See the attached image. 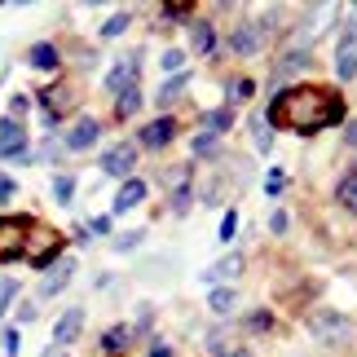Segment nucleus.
<instances>
[{
  "mask_svg": "<svg viewBox=\"0 0 357 357\" xmlns=\"http://www.w3.org/2000/svg\"><path fill=\"white\" fill-rule=\"evenodd\" d=\"M137 146L142 142H119L102 155V172L106 176H119V181H132V168H137Z\"/></svg>",
  "mask_w": 357,
  "mask_h": 357,
  "instance_id": "4",
  "label": "nucleus"
},
{
  "mask_svg": "<svg viewBox=\"0 0 357 357\" xmlns=\"http://www.w3.org/2000/svg\"><path fill=\"white\" fill-rule=\"evenodd\" d=\"M357 75V40L335 49V79H353Z\"/></svg>",
  "mask_w": 357,
  "mask_h": 357,
  "instance_id": "18",
  "label": "nucleus"
},
{
  "mask_svg": "<svg viewBox=\"0 0 357 357\" xmlns=\"http://www.w3.org/2000/svg\"><path fill=\"white\" fill-rule=\"evenodd\" d=\"M185 84H190L185 75H172L168 84L159 89V106H172V102H176V98H181V93H185Z\"/></svg>",
  "mask_w": 357,
  "mask_h": 357,
  "instance_id": "26",
  "label": "nucleus"
},
{
  "mask_svg": "<svg viewBox=\"0 0 357 357\" xmlns=\"http://www.w3.org/2000/svg\"><path fill=\"white\" fill-rule=\"evenodd\" d=\"M0 349H5V357H18V349H22V335H18V326H9V331L0 335Z\"/></svg>",
  "mask_w": 357,
  "mask_h": 357,
  "instance_id": "32",
  "label": "nucleus"
},
{
  "mask_svg": "<svg viewBox=\"0 0 357 357\" xmlns=\"http://www.w3.org/2000/svg\"><path fill=\"white\" fill-rule=\"evenodd\" d=\"M159 13H163V18H195V13H190L185 5H163Z\"/></svg>",
  "mask_w": 357,
  "mask_h": 357,
  "instance_id": "37",
  "label": "nucleus"
},
{
  "mask_svg": "<svg viewBox=\"0 0 357 357\" xmlns=\"http://www.w3.org/2000/svg\"><path fill=\"white\" fill-rule=\"evenodd\" d=\"M309 331L318 335V340H326V344H335V340H344L353 326H349V318H340V313L322 309V313H313V318H309Z\"/></svg>",
  "mask_w": 357,
  "mask_h": 357,
  "instance_id": "7",
  "label": "nucleus"
},
{
  "mask_svg": "<svg viewBox=\"0 0 357 357\" xmlns=\"http://www.w3.org/2000/svg\"><path fill=\"white\" fill-rule=\"evenodd\" d=\"M252 93H256V84H252V79H247V75H238L234 84H229V102H247V98H252Z\"/></svg>",
  "mask_w": 357,
  "mask_h": 357,
  "instance_id": "30",
  "label": "nucleus"
},
{
  "mask_svg": "<svg viewBox=\"0 0 357 357\" xmlns=\"http://www.w3.org/2000/svg\"><path fill=\"white\" fill-rule=\"evenodd\" d=\"M216 150H221V146H216V137H212V132H199L195 142H190V155H195V159H212Z\"/></svg>",
  "mask_w": 357,
  "mask_h": 357,
  "instance_id": "25",
  "label": "nucleus"
},
{
  "mask_svg": "<svg viewBox=\"0 0 357 357\" xmlns=\"http://www.w3.org/2000/svg\"><path fill=\"white\" fill-rule=\"evenodd\" d=\"M79 326H84V309L79 305H71L58 318V326H53V344L58 349H66V344H75V335H79Z\"/></svg>",
  "mask_w": 357,
  "mask_h": 357,
  "instance_id": "10",
  "label": "nucleus"
},
{
  "mask_svg": "<svg viewBox=\"0 0 357 357\" xmlns=\"http://www.w3.org/2000/svg\"><path fill=\"white\" fill-rule=\"evenodd\" d=\"M58 247H62V238L53 234V229H45V225L26 229V260H31L36 269H49V260L58 256Z\"/></svg>",
  "mask_w": 357,
  "mask_h": 357,
  "instance_id": "3",
  "label": "nucleus"
},
{
  "mask_svg": "<svg viewBox=\"0 0 357 357\" xmlns=\"http://www.w3.org/2000/svg\"><path fill=\"white\" fill-rule=\"evenodd\" d=\"M265 115L278 123V128H291V132H300V137H309V132L331 128V123L344 115V102H340V93H331V89L296 84V89H282L278 98L269 102Z\"/></svg>",
  "mask_w": 357,
  "mask_h": 357,
  "instance_id": "1",
  "label": "nucleus"
},
{
  "mask_svg": "<svg viewBox=\"0 0 357 357\" xmlns=\"http://www.w3.org/2000/svg\"><path fill=\"white\" fill-rule=\"evenodd\" d=\"M71 195H75V176L58 172V176H53V203H71Z\"/></svg>",
  "mask_w": 357,
  "mask_h": 357,
  "instance_id": "24",
  "label": "nucleus"
},
{
  "mask_svg": "<svg viewBox=\"0 0 357 357\" xmlns=\"http://www.w3.org/2000/svg\"><path fill=\"white\" fill-rule=\"evenodd\" d=\"M13 296H18V282H13V278H9V282H0V313L13 305Z\"/></svg>",
  "mask_w": 357,
  "mask_h": 357,
  "instance_id": "36",
  "label": "nucleus"
},
{
  "mask_svg": "<svg viewBox=\"0 0 357 357\" xmlns=\"http://www.w3.org/2000/svg\"><path fill=\"white\" fill-rule=\"evenodd\" d=\"M150 357H172V349L168 344H150Z\"/></svg>",
  "mask_w": 357,
  "mask_h": 357,
  "instance_id": "44",
  "label": "nucleus"
},
{
  "mask_svg": "<svg viewBox=\"0 0 357 357\" xmlns=\"http://www.w3.org/2000/svg\"><path fill=\"white\" fill-rule=\"evenodd\" d=\"M0 159L36 163V159H31V146H26V128H22V119H0Z\"/></svg>",
  "mask_w": 357,
  "mask_h": 357,
  "instance_id": "2",
  "label": "nucleus"
},
{
  "mask_svg": "<svg viewBox=\"0 0 357 357\" xmlns=\"http://www.w3.org/2000/svg\"><path fill=\"white\" fill-rule=\"evenodd\" d=\"M89 229H93V234H106V229H111V216H93Z\"/></svg>",
  "mask_w": 357,
  "mask_h": 357,
  "instance_id": "39",
  "label": "nucleus"
},
{
  "mask_svg": "<svg viewBox=\"0 0 357 357\" xmlns=\"http://www.w3.org/2000/svg\"><path fill=\"white\" fill-rule=\"evenodd\" d=\"M62 146H66V142H53V137H49V142H40V146L31 150V159H36V163H58Z\"/></svg>",
  "mask_w": 357,
  "mask_h": 357,
  "instance_id": "28",
  "label": "nucleus"
},
{
  "mask_svg": "<svg viewBox=\"0 0 357 357\" xmlns=\"http://www.w3.org/2000/svg\"><path fill=\"white\" fill-rule=\"evenodd\" d=\"M142 199H146V181H142V176H132V181H123V185H119V195H115V212H132V208H142Z\"/></svg>",
  "mask_w": 357,
  "mask_h": 357,
  "instance_id": "14",
  "label": "nucleus"
},
{
  "mask_svg": "<svg viewBox=\"0 0 357 357\" xmlns=\"http://www.w3.org/2000/svg\"><path fill=\"white\" fill-rule=\"evenodd\" d=\"M40 357H66V349H58V344H49V349L40 353Z\"/></svg>",
  "mask_w": 357,
  "mask_h": 357,
  "instance_id": "45",
  "label": "nucleus"
},
{
  "mask_svg": "<svg viewBox=\"0 0 357 357\" xmlns=\"http://www.w3.org/2000/svg\"><path fill=\"white\" fill-rule=\"evenodd\" d=\"M137 111H142V93H137V89H123L119 98H115V115L119 119H132Z\"/></svg>",
  "mask_w": 357,
  "mask_h": 357,
  "instance_id": "23",
  "label": "nucleus"
},
{
  "mask_svg": "<svg viewBox=\"0 0 357 357\" xmlns=\"http://www.w3.org/2000/svg\"><path fill=\"white\" fill-rule=\"evenodd\" d=\"M26 221H18V216H0V260H18L26 256Z\"/></svg>",
  "mask_w": 357,
  "mask_h": 357,
  "instance_id": "5",
  "label": "nucleus"
},
{
  "mask_svg": "<svg viewBox=\"0 0 357 357\" xmlns=\"http://www.w3.org/2000/svg\"><path fill=\"white\" fill-rule=\"evenodd\" d=\"M335 199L344 203V212H353V216H357V176H353V172H349V176H340Z\"/></svg>",
  "mask_w": 357,
  "mask_h": 357,
  "instance_id": "21",
  "label": "nucleus"
},
{
  "mask_svg": "<svg viewBox=\"0 0 357 357\" xmlns=\"http://www.w3.org/2000/svg\"><path fill=\"white\" fill-rule=\"evenodd\" d=\"M305 66H309V53L305 49H291V53H282V58L273 62V79H287V75L305 71Z\"/></svg>",
  "mask_w": 357,
  "mask_h": 357,
  "instance_id": "17",
  "label": "nucleus"
},
{
  "mask_svg": "<svg viewBox=\"0 0 357 357\" xmlns=\"http://www.w3.org/2000/svg\"><path fill=\"white\" fill-rule=\"evenodd\" d=\"M252 142H256L260 155H269V150H273V119H269L265 111L252 115Z\"/></svg>",
  "mask_w": 357,
  "mask_h": 357,
  "instance_id": "16",
  "label": "nucleus"
},
{
  "mask_svg": "<svg viewBox=\"0 0 357 357\" xmlns=\"http://www.w3.org/2000/svg\"><path fill=\"white\" fill-rule=\"evenodd\" d=\"M98 137H102L98 119H79L75 128L66 132V150H89V146H98Z\"/></svg>",
  "mask_w": 357,
  "mask_h": 357,
  "instance_id": "12",
  "label": "nucleus"
},
{
  "mask_svg": "<svg viewBox=\"0 0 357 357\" xmlns=\"http://www.w3.org/2000/svg\"><path fill=\"white\" fill-rule=\"evenodd\" d=\"M176 137V119L172 115H159V119H150L146 128H142V146H150V150H163Z\"/></svg>",
  "mask_w": 357,
  "mask_h": 357,
  "instance_id": "9",
  "label": "nucleus"
},
{
  "mask_svg": "<svg viewBox=\"0 0 357 357\" xmlns=\"http://www.w3.org/2000/svg\"><path fill=\"white\" fill-rule=\"evenodd\" d=\"M159 66H163V71H172V75H181V66H185V53H181V49H168V53L159 58Z\"/></svg>",
  "mask_w": 357,
  "mask_h": 357,
  "instance_id": "31",
  "label": "nucleus"
},
{
  "mask_svg": "<svg viewBox=\"0 0 357 357\" xmlns=\"http://www.w3.org/2000/svg\"><path fill=\"white\" fill-rule=\"evenodd\" d=\"M353 176H357V163H353Z\"/></svg>",
  "mask_w": 357,
  "mask_h": 357,
  "instance_id": "47",
  "label": "nucleus"
},
{
  "mask_svg": "<svg viewBox=\"0 0 357 357\" xmlns=\"http://www.w3.org/2000/svg\"><path fill=\"white\" fill-rule=\"evenodd\" d=\"M344 142H349V146H357V119H349V123H344Z\"/></svg>",
  "mask_w": 357,
  "mask_h": 357,
  "instance_id": "42",
  "label": "nucleus"
},
{
  "mask_svg": "<svg viewBox=\"0 0 357 357\" xmlns=\"http://www.w3.org/2000/svg\"><path fill=\"white\" fill-rule=\"evenodd\" d=\"M26 62H31L36 71H58L62 53H58V45H49V40H40V45H31V53H26Z\"/></svg>",
  "mask_w": 357,
  "mask_h": 357,
  "instance_id": "15",
  "label": "nucleus"
},
{
  "mask_svg": "<svg viewBox=\"0 0 357 357\" xmlns=\"http://www.w3.org/2000/svg\"><path fill=\"white\" fill-rule=\"evenodd\" d=\"M252 331H269V313H256V318H252Z\"/></svg>",
  "mask_w": 357,
  "mask_h": 357,
  "instance_id": "43",
  "label": "nucleus"
},
{
  "mask_svg": "<svg viewBox=\"0 0 357 357\" xmlns=\"http://www.w3.org/2000/svg\"><path fill=\"white\" fill-rule=\"evenodd\" d=\"M225 357H247V353H225Z\"/></svg>",
  "mask_w": 357,
  "mask_h": 357,
  "instance_id": "46",
  "label": "nucleus"
},
{
  "mask_svg": "<svg viewBox=\"0 0 357 357\" xmlns=\"http://www.w3.org/2000/svg\"><path fill=\"white\" fill-rule=\"evenodd\" d=\"M234 229H238V212L229 208V212L221 216V234H216V238H221V243H229V238H234Z\"/></svg>",
  "mask_w": 357,
  "mask_h": 357,
  "instance_id": "33",
  "label": "nucleus"
},
{
  "mask_svg": "<svg viewBox=\"0 0 357 357\" xmlns=\"http://www.w3.org/2000/svg\"><path fill=\"white\" fill-rule=\"evenodd\" d=\"M229 53H238V58H256L260 49H265V31H260V22H243L234 36L225 40Z\"/></svg>",
  "mask_w": 357,
  "mask_h": 357,
  "instance_id": "6",
  "label": "nucleus"
},
{
  "mask_svg": "<svg viewBox=\"0 0 357 357\" xmlns=\"http://www.w3.org/2000/svg\"><path fill=\"white\" fill-rule=\"evenodd\" d=\"M71 278H75V260L66 256V260H58V269H53V273H45V278H40V296H45V300H49V296H58Z\"/></svg>",
  "mask_w": 357,
  "mask_h": 357,
  "instance_id": "11",
  "label": "nucleus"
},
{
  "mask_svg": "<svg viewBox=\"0 0 357 357\" xmlns=\"http://www.w3.org/2000/svg\"><path fill=\"white\" fill-rule=\"evenodd\" d=\"M190 49H195L199 58H208V53L216 49V31H212L208 18H195V22H190Z\"/></svg>",
  "mask_w": 357,
  "mask_h": 357,
  "instance_id": "13",
  "label": "nucleus"
},
{
  "mask_svg": "<svg viewBox=\"0 0 357 357\" xmlns=\"http://www.w3.org/2000/svg\"><path fill=\"white\" fill-rule=\"evenodd\" d=\"M26 111H31V98H22V93H13V98H9V119H22Z\"/></svg>",
  "mask_w": 357,
  "mask_h": 357,
  "instance_id": "34",
  "label": "nucleus"
},
{
  "mask_svg": "<svg viewBox=\"0 0 357 357\" xmlns=\"http://www.w3.org/2000/svg\"><path fill=\"white\" fill-rule=\"evenodd\" d=\"M13 190H18V185H13V181H9V176H0V208H5V203L13 199Z\"/></svg>",
  "mask_w": 357,
  "mask_h": 357,
  "instance_id": "38",
  "label": "nucleus"
},
{
  "mask_svg": "<svg viewBox=\"0 0 357 357\" xmlns=\"http://www.w3.org/2000/svg\"><path fill=\"white\" fill-rule=\"evenodd\" d=\"M132 247H142V229H128V234L115 238V252H132Z\"/></svg>",
  "mask_w": 357,
  "mask_h": 357,
  "instance_id": "35",
  "label": "nucleus"
},
{
  "mask_svg": "<svg viewBox=\"0 0 357 357\" xmlns=\"http://www.w3.org/2000/svg\"><path fill=\"white\" fill-rule=\"evenodd\" d=\"M269 229H273V234H282V229H287V212H273L269 216Z\"/></svg>",
  "mask_w": 357,
  "mask_h": 357,
  "instance_id": "40",
  "label": "nucleus"
},
{
  "mask_svg": "<svg viewBox=\"0 0 357 357\" xmlns=\"http://www.w3.org/2000/svg\"><path fill=\"white\" fill-rule=\"evenodd\" d=\"M208 305H212V313H216V318H229V313L238 309V291H234V287H216Z\"/></svg>",
  "mask_w": 357,
  "mask_h": 357,
  "instance_id": "20",
  "label": "nucleus"
},
{
  "mask_svg": "<svg viewBox=\"0 0 357 357\" xmlns=\"http://www.w3.org/2000/svg\"><path fill=\"white\" fill-rule=\"evenodd\" d=\"M229 128H234V111H229V106H216V111L203 115V132L221 137V132H229Z\"/></svg>",
  "mask_w": 357,
  "mask_h": 357,
  "instance_id": "19",
  "label": "nucleus"
},
{
  "mask_svg": "<svg viewBox=\"0 0 357 357\" xmlns=\"http://www.w3.org/2000/svg\"><path fill=\"white\" fill-rule=\"evenodd\" d=\"M128 22H132V13H128V9H123V13H111V18L102 22V36L111 40V36H119V31H128Z\"/></svg>",
  "mask_w": 357,
  "mask_h": 357,
  "instance_id": "29",
  "label": "nucleus"
},
{
  "mask_svg": "<svg viewBox=\"0 0 357 357\" xmlns=\"http://www.w3.org/2000/svg\"><path fill=\"white\" fill-rule=\"evenodd\" d=\"M265 190H269V195H278V190H282V172H269V181H265Z\"/></svg>",
  "mask_w": 357,
  "mask_h": 357,
  "instance_id": "41",
  "label": "nucleus"
},
{
  "mask_svg": "<svg viewBox=\"0 0 357 357\" xmlns=\"http://www.w3.org/2000/svg\"><path fill=\"white\" fill-rule=\"evenodd\" d=\"M128 335H132L128 326H111V331L102 335V349H106V353H119V349H128Z\"/></svg>",
  "mask_w": 357,
  "mask_h": 357,
  "instance_id": "27",
  "label": "nucleus"
},
{
  "mask_svg": "<svg viewBox=\"0 0 357 357\" xmlns=\"http://www.w3.org/2000/svg\"><path fill=\"white\" fill-rule=\"evenodd\" d=\"M137 71H142V53H128V58H119L115 62V71L106 75V93H119L123 89H137Z\"/></svg>",
  "mask_w": 357,
  "mask_h": 357,
  "instance_id": "8",
  "label": "nucleus"
},
{
  "mask_svg": "<svg viewBox=\"0 0 357 357\" xmlns=\"http://www.w3.org/2000/svg\"><path fill=\"white\" fill-rule=\"evenodd\" d=\"M238 273H243V256H238V252H229V256H221V260L212 265L208 278H238Z\"/></svg>",
  "mask_w": 357,
  "mask_h": 357,
  "instance_id": "22",
  "label": "nucleus"
}]
</instances>
